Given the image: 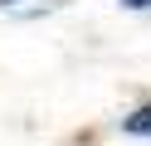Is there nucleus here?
Listing matches in <instances>:
<instances>
[{
  "label": "nucleus",
  "instance_id": "f257e3e1",
  "mask_svg": "<svg viewBox=\"0 0 151 146\" xmlns=\"http://www.w3.org/2000/svg\"><path fill=\"white\" fill-rule=\"evenodd\" d=\"M122 136H151V102H141V107H132L127 117H122Z\"/></svg>",
  "mask_w": 151,
  "mask_h": 146
},
{
  "label": "nucleus",
  "instance_id": "f03ea898",
  "mask_svg": "<svg viewBox=\"0 0 151 146\" xmlns=\"http://www.w3.org/2000/svg\"><path fill=\"white\" fill-rule=\"evenodd\" d=\"M122 10H151V0H117Z\"/></svg>",
  "mask_w": 151,
  "mask_h": 146
},
{
  "label": "nucleus",
  "instance_id": "7ed1b4c3",
  "mask_svg": "<svg viewBox=\"0 0 151 146\" xmlns=\"http://www.w3.org/2000/svg\"><path fill=\"white\" fill-rule=\"evenodd\" d=\"M24 5V0H0V10H20Z\"/></svg>",
  "mask_w": 151,
  "mask_h": 146
}]
</instances>
